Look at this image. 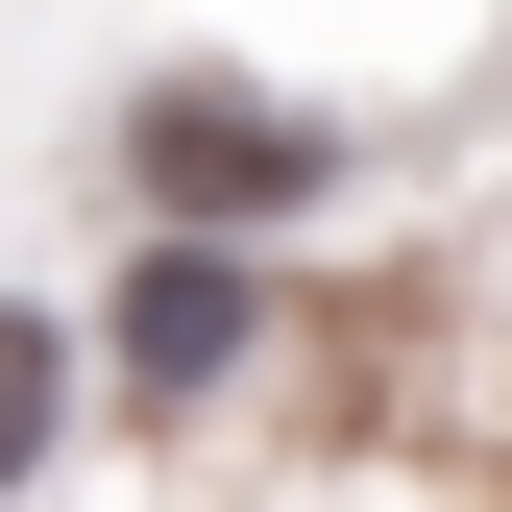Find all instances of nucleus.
Returning a JSON list of instances; mask_svg holds the SVG:
<instances>
[{"label": "nucleus", "instance_id": "obj_1", "mask_svg": "<svg viewBox=\"0 0 512 512\" xmlns=\"http://www.w3.org/2000/svg\"><path fill=\"white\" fill-rule=\"evenodd\" d=\"M122 171H147L171 220H293V196H342V147H317L269 74H171L147 122H122Z\"/></svg>", "mask_w": 512, "mask_h": 512}, {"label": "nucleus", "instance_id": "obj_2", "mask_svg": "<svg viewBox=\"0 0 512 512\" xmlns=\"http://www.w3.org/2000/svg\"><path fill=\"white\" fill-rule=\"evenodd\" d=\"M220 366H269V293L220 244H147L122 269V391H220Z\"/></svg>", "mask_w": 512, "mask_h": 512}, {"label": "nucleus", "instance_id": "obj_3", "mask_svg": "<svg viewBox=\"0 0 512 512\" xmlns=\"http://www.w3.org/2000/svg\"><path fill=\"white\" fill-rule=\"evenodd\" d=\"M49 415H74V342H49V317H25V293H0V488H25V464H49Z\"/></svg>", "mask_w": 512, "mask_h": 512}]
</instances>
